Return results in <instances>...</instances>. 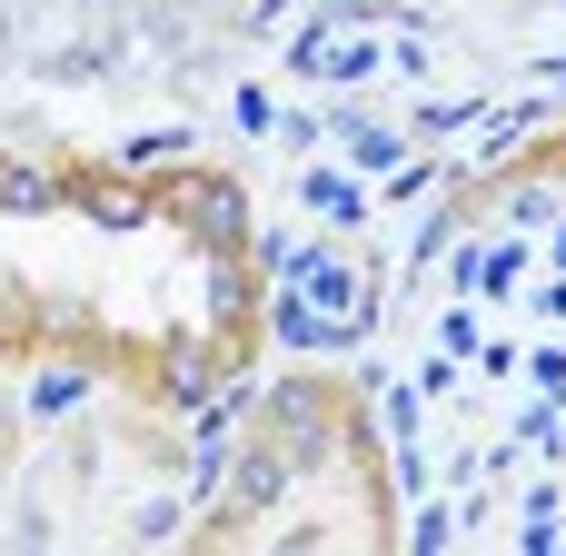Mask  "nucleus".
Wrapping results in <instances>:
<instances>
[{"mask_svg":"<svg viewBox=\"0 0 566 556\" xmlns=\"http://www.w3.org/2000/svg\"><path fill=\"white\" fill-rule=\"evenodd\" d=\"M269 428H279V448H289V468H308V458H328V388H279L269 398Z\"/></svg>","mask_w":566,"mask_h":556,"instance_id":"obj_1","label":"nucleus"},{"mask_svg":"<svg viewBox=\"0 0 566 556\" xmlns=\"http://www.w3.org/2000/svg\"><path fill=\"white\" fill-rule=\"evenodd\" d=\"M189 219H199V239L239 249V229H249V199H239V179H209V189H189Z\"/></svg>","mask_w":566,"mask_h":556,"instance_id":"obj_2","label":"nucleus"},{"mask_svg":"<svg viewBox=\"0 0 566 556\" xmlns=\"http://www.w3.org/2000/svg\"><path fill=\"white\" fill-rule=\"evenodd\" d=\"M279 487H289V448L269 438V448H259V458L239 468V487H229V517H259V507H269Z\"/></svg>","mask_w":566,"mask_h":556,"instance_id":"obj_3","label":"nucleus"},{"mask_svg":"<svg viewBox=\"0 0 566 556\" xmlns=\"http://www.w3.org/2000/svg\"><path fill=\"white\" fill-rule=\"evenodd\" d=\"M50 199H60L50 169H0V209H50Z\"/></svg>","mask_w":566,"mask_h":556,"instance_id":"obj_4","label":"nucleus"},{"mask_svg":"<svg viewBox=\"0 0 566 556\" xmlns=\"http://www.w3.org/2000/svg\"><path fill=\"white\" fill-rule=\"evenodd\" d=\"M308 199H318V209H328V219H368V199H358V189H348V179H308Z\"/></svg>","mask_w":566,"mask_h":556,"instance_id":"obj_5","label":"nucleus"},{"mask_svg":"<svg viewBox=\"0 0 566 556\" xmlns=\"http://www.w3.org/2000/svg\"><path fill=\"white\" fill-rule=\"evenodd\" d=\"M348 159H358V169H388L398 139H388V129H348Z\"/></svg>","mask_w":566,"mask_h":556,"instance_id":"obj_6","label":"nucleus"},{"mask_svg":"<svg viewBox=\"0 0 566 556\" xmlns=\"http://www.w3.org/2000/svg\"><path fill=\"white\" fill-rule=\"evenodd\" d=\"M219 378V348H179V368H169V388H209Z\"/></svg>","mask_w":566,"mask_h":556,"instance_id":"obj_7","label":"nucleus"},{"mask_svg":"<svg viewBox=\"0 0 566 556\" xmlns=\"http://www.w3.org/2000/svg\"><path fill=\"white\" fill-rule=\"evenodd\" d=\"M70 398H80V378H70V368H60V378H40V388H30V408H40V418H50V408H70Z\"/></svg>","mask_w":566,"mask_h":556,"instance_id":"obj_8","label":"nucleus"}]
</instances>
